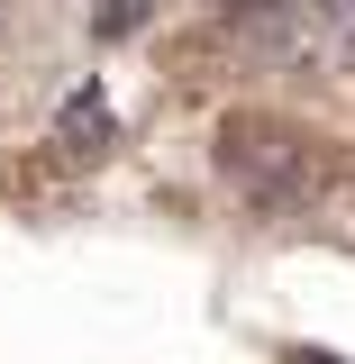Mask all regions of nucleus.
<instances>
[{"label":"nucleus","instance_id":"obj_1","mask_svg":"<svg viewBox=\"0 0 355 364\" xmlns=\"http://www.w3.org/2000/svg\"><path fill=\"white\" fill-rule=\"evenodd\" d=\"M146 18H155V0H100V9H91V37L119 46V37H137Z\"/></svg>","mask_w":355,"mask_h":364},{"label":"nucleus","instance_id":"obj_2","mask_svg":"<svg viewBox=\"0 0 355 364\" xmlns=\"http://www.w3.org/2000/svg\"><path fill=\"white\" fill-rule=\"evenodd\" d=\"M282 364H337V355H319V346H292V355H282Z\"/></svg>","mask_w":355,"mask_h":364}]
</instances>
